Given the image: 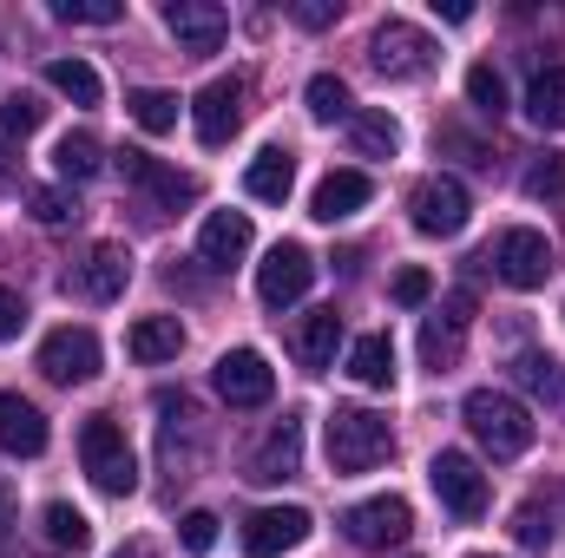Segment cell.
Segmentation results:
<instances>
[{
	"mask_svg": "<svg viewBox=\"0 0 565 558\" xmlns=\"http://www.w3.org/2000/svg\"><path fill=\"white\" fill-rule=\"evenodd\" d=\"M460 415H467L473 440H480L493 460H520V453L533 447V433H540V427H533V415H526L513 395H500V388H473Z\"/></svg>",
	"mask_w": 565,
	"mask_h": 558,
	"instance_id": "obj_1",
	"label": "cell"
},
{
	"mask_svg": "<svg viewBox=\"0 0 565 558\" xmlns=\"http://www.w3.org/2000/svg\"><path fill=\"white\" fill-rule=\"evenodd\" d=\"M79 460H86V473H93L99 493H113V500L139 493V460H132L126 427H119L113 415H93L86 427H79Z\"/></svg>",
	"mask_w": 565,
	"mask_h": 558,
	"instance_id": "obj_2",
	"label": "cell"
},
{
	"mask_svg": "<svg viewBox=\"0 0 565 558\" xmlns=\"http://www.w3.org/2000/svg\"><path fill=\"white\" fill-rule=\"evenodd\" d=\"M388 447H395V433H388L382 415H369V408H335L329 415V466L335 473H369V466L388 460Z\"/></svg>",
	"mask_w": 565,
	"mask_h": 558,
	"instance_id": "obj_3",
	"label": "cell"
},
{
	"mask_svg": "<svg viewBox=\"0 0 565 558\" xmlns=\"http://www.w3.org/2000/svg\"><path fill=\"white\" fill-rule=\"evenodd\" d=\"M408 217H415V230L422 237H460L467 230V217H473V197H467V184L460 178H422L415 191H408Z\"/></svg>",
	"mask_w": 565,
	"mask_h": 558,
	"instance_id": "obj_4",
	"label": "cell"
},
{
	"mask_svg": "<svg viewBox=\"0 0 565 558\" xmlns=\"http://www.w3.org/2000/svg\"><path fill=\"white\" fill-rule=\"evenodd\" d=\"M427 486H434V500H440L460 526H473V519L487 513V473H480L467 453H454V447L427 460Z\"/></svg>",
	"mask_w": 565,
	"mask_h": 558,
	"instance_id": "obj_5",
	"label": "cell"
},
{
	"mask_svg": "<svg viewBox=\"0 0 565 558\" xmlns=\"http://www.w3.org/2000/svg\"><path fill=\"white\" fill-rule=\"evenodd\" d=\"M480 264H493V277L513 282V289H540V282L553 277V244H546L540 230L513 224V230H500V237H493V250H487Z\"/></svg>",
	"mask_w": 565,
	"mask_h": 558,
	"instance_id": "obj_6",
	"label": "cell"
},
{
	"mask_svg": "<svg viewBox=\"0 0 565 558\" xmlns=\"http://www.w3.org/2000/svg\"><path fill=\"white\" fill-rule=\"evenodd\" d=\"M369 60H375L382 79H422L427 66H434V40H427L422 26H408V20H382L369 33Z\"/></svg>",
	"mask_w": 565,
	"mask_h": 558,
	"instance_id": "obj_7",
	"label": "cell"
},
{
	"mask_svg": "<svg viewBox=\"0 0 565 558\" xmlns=\"http://www.w3.org/2000/svg\"><path fill=\"white\" fill-rule=\"evenodd\" d=\"M349 539L362 546V552H388V546H402L408 533H415V506L402 500V493H382V500H362V506H349Z\"/></svg>",
	"mask_w": 565,
	"mask_h": 558,
	"instance_id": "obj_8",
	"label": "cell"
},
{
	"mask_svg": "<svg viewBox=\"0 0 565 558\" xmlns=\"http://www.w3.org/2000/svg\"><path fill=\"white\" fill-rule=\"evenodd\" d=\"M40 375L46 382H60V388H79V382H93L99 375V335L93 329H53L46 342H40Z\"/></svg>",
	"mask_w": 565,
	"mask_h": 558,
	"instance_id": "obj_9",
	"label": "cell"
},
{
	"mask_svg": "<svg viewBox=\"0 0 565 558\" xmlns=\"http://www.w3.org/2000/svg\"><path fill=\"white\" fill-rule=\"evenodd\" d=\"M244 99H250V86L237 79V73H224V79H211L198 99H191V126H198V139L211 144H231V132L244 126Z\"/></svg>",
	"mask_w": 565,
	"mask_h": 558,
	"instance_id": "obj_10",
	"label": "cell"
},
{
	"mask_svg": "<svg viewBox=\"0 0 565 558\" xmlns=\"http://www.w3.org/2000/svg\"><path fill=\"white\" fill-rule=\"evenodd\" d=\"M296 473H302V420L282 415V420H270V433L250 447L244 480H257V486H282V480H296Z\"/></svg>",
	"mask_w": 565,
	"mask_h": 558,
	"instance_id": "obj_11",
	"label": "cell"
},
{
	"mask_svg": "<svg viewBox=\"0 0 565 558\" xmlns=\"http://www.w3.org/2000/svg\"><path fill=\"white\" fill-rule=\"evenodd\" d=\"M211 382H217V395H224L231 408H264V401L277 395V375H270V362H264L257 348H224Z\"/></svg>",
	"mask_w": 565,
	"mask_h": 558,
	"instance_id": "obj_12",
	"label": "cell"
},
{
	"mask_svg": "<svg viewBox=\"0 0 565 558\" xmlns=\"http://www.w3.org/2000/svg\"><path fill=\"white\" fill-rule=\"evenodd\" d=\"M467 322H473V296H467V289L447 296V302L422 322V362L434 368V375H447V368L460 362V348H467Z\"/></svg>",
	"mask_w": 565,
	"mask_h": 558,
	"instance_id": "obj_13",
	"label": "cell"
},
{
	"mask_svg": "<svg viewBox=\"0 0 565 558\" xmlns=\"http://www.w3.org/2000/svg\"><path fill=\"white\" fill-rule=\"evenodd\" d=\"M164 26H171L178 53H217L231 33V13L217 0H164Z\"/></svg>",
	"mask_w": 565,
	"mask_h": 558,
	"instance_id": "obj_14",
	"label": "cell"
},
{
	"mask_svg": "<svg viewBox=\"0 0 565 558\" xmlns=\"http://www.w3.org/2000/svg\"><path fill=\"white\" fill-rule=\"evenodd\" d=\"M119 171H126V184H139L158 211H184V204H198V178L158 164L151 151H132V144H126V151H119Z\"/></svg>",
	"mask_w": 565,
	"mask_h": 558,
	"instance_id": "obj_15",
	"label": "cell"
},
{
	"mask_svg": "<svg viewBox=\"0 0 565 558\" xmlns=\"http://www.w3.org/2000/svg\"><path fill=\"white\" fill-rule=\"evenodd\" d=\"M309 282H316V257H309L302 244H277V250L264 257V270H257V296H264L270 309H289V302L309 296Z\"/></svg>",
	"mask_w": 565,
	"mask_h": 558,
	"instance_id": "obj_16",
	"label": "cell"
},
{
	"mask_svg": "<svg viewBox=\"0 0 565 558\" xmlns=\"http://www.w3.org/2000/svg\"><path fill=\"white\" fill-rule=\"evenodd\" d=\"M302 539H309V513L302 506H264V513L244 519V552L250 558H282Z\"/></svg>",
	"mask_w": 565,
	"mask_h": 558,
	"instance_id": "obj_17",
	"label": "cell"
},
{
	"mask_svg": "<svg viewBox=\"0 0 565 558\" xmlns=\"http://www.w3.org/2000/svg\"><path fill=\"white\" fill-rule=\"evenodd\" d=\"M126 282H132V250L126 244H93L86 264H73V289L86 302H119Z\"/></svg>",
	"mask_w": 565,
	"mask_h": 558,
	"instance_id": "obj_18",
	"label": "cell"
},
{
	"mask_svg": "<svg viewBox=\"0 0 565 558\" xmlns=\"http://www.w3.org/2000/svg\"><path fill=\"white\" fill-rule=\"evenodd\" d=\"M244 250H250V217L244 211H211L204 230H198V264L231 270V264H244Z\"/></svg>",
	"mask_w": 565,
	"mask_h": 558,
	"instance_id": "obj_19",
	"label": "cell"
},
{
	"mask_svg": "<svg viewBox=\"0 0 565 558\" xmlns=\"http://www.w3.org/2000/svg\"><path fill=\"white\" fill-rule=\"evenodd\" d=\"M0 453H20V460H33V453H46V415L26 401V395H0Z\"/></svg>",
	"mask_w": 565,
	"mask_h": 558,
	"instance_id": "obj_20",
	"label": "cell"
},
{
	"mask_svg": "<svg viewBox=\"0 0 565 558\" xmlns=\"http://www.w3.org/2000/svg\"><path fill=\"white\" fill-rule=\"evenodd\" d=\"M369 197H375V184H369L362 171H329V178L316 184V197H309V217H316V224H342V217H355Z\"/></svg>",
	"mask_w": 565,
	"mask_h": 558,
	"instance_id": "obj_21",
	"label": "cell"
},
{
	"mask_svg": "<svg viewBox=\"0 0 565 558\" xmlns=\"http://www.w3.org/2000/svg\"><path fill=\"white\" fill-rule=\"evenodd\" d=\"M178 348H184V322L178 315H145V322H132V335H126V355L145 362V368L178 362Z\"/></svg>",
	"mask_w": 565,
	"mask_h": 558,
	"instance_id": "obj_22",
	"label": "cell"
},
{
	"mask_svg": "<svg viewBox=\"0 0 565 558\" xmlns=\"http://www.w3.org/2000/svg\"><path fill=\"white\" fill-rule=\"evenodd\" d=\"M335 342H342V315H335V309H309L302 329H296V362H302L309 375H322V368L335 362Z\"/></svg>",
	"mask_w": 565,
	"mask_h": 558,
	"instance_id": "obj_23",
	"label": "cell"
},
{
	"mask_svg": "<svg viewBox=\"0 0 565 558\" xmlns=\"http://www.w3.org/2000/svg\"><path fill=\"white\" fill-rule=\"evenodd\" d=\"M289 184H296V158H289L282 144H264V151L250 158V171H244V191H250L257 204H282Z\"/></svg>",
	"mask_w": 565,
	"mask_h": 558,
	"instance_id": "obj_24",
	"label": "cell"
},
{
	"mask_svg": "<svg viewBox=\"0 0 565 558\" xmlns=\"http://www.w3.org/2000/svg\"><path fill=\"white\" fill-rule=\"evenodd\" d=\"M526 119H533L540 132H565V66L533 73V86H526Z\"/></svg>",
	"mask_w": 565,
	"mask_h": 558,
	"instance_id": "obj_25",
	"label": "cell"
},
{
	"mask_svg": "<svg viewBox=\"0 0 565 558\" xmlns=\"http://www.w3.org/2000/svg\"><path fill=\"white\" fill-rule=\"evenodd\" d=\"M349 375H355L362 388H388V382H395V342H388V335H362V342L349 348Z\"/></svg>",
	"mask_w": 565,
	"mask_h": 558,
	"instance_id": "obj_26",
	"label": "cell"
},
{
	"mask_svg": "<svg viewBox=\"0 0 565 558\" xmlns=\"http://www.w3.org/2000/svg\"><path fill=\"white\" fill-rule=\"evenodd\" d=\"M99 164H106V151H99V139H93V132H66V139L53 144V171H60L66 184H86Z\"/></svg>",
	"mask_w": 565,
	"mask_h": 558,
	"instance_id": "obj_27",
	"label": "cell"
},
{
	"mask_svg": "<svg viewBox=\"0 0 565 558\" xmlns=\"http://www.w3.org/2000/svg\"><path fill=\"white\" fill-rule=\"evenodd\" d=\"M46 86H53V93H66L73 106H99V93H106V86H99V73H93L86 60H46Z\"/></svg>",
	"mask_w": 565,
	"mask_h": 558,
	"instance_id": "obj_28",
	"label": "cell"
},
{
	"mask_svg": "<svg viewBox=\"0 0 565 558\" xmlns=\"http://www.w3.org/2000/svg\"><path fill=\"white\" fill-rule=\"evenodd\" d=\"M349 144H355L362 158H395L402 126H395L388 112H355V119H349Z\"/></svg>",
	"mask_w": 565,
	"mask_h": 558,
	"instance_id": "obj_29",
	"label": "cell"
},
{
	"mask_svg": "<svg viewBox=\"0 0 565 558\" xmlns=\"http://www.w3.org/2000/svg\"><path fill=\"white\" fill-rule=\"evenodd\" d=\"M526 197L546 211H565V151H540L526 164Z\"/></svg>",
	"mask_w": 565,
	"mask_h": 558,
	"instance_id": "obj_30",
	"label": "cell"
},
{
	"mask_svg": "<svg viewBox=\"0 0 565 558\" xmlns=\"http://www.w3.org/2000/svg\"><path fill=\"white\" fill-rule=\"evenodd\" d=\"M302 99H309V119H316V126H335V119H355V99H349V86H342L335 73H316Z\"/></svg>",
	"mask_w": 565,
	"mask_h": 558,
	"instance_id": "obj_31",
	"label": "cell"
},
{
	"mask_svg": "<svg viewBox=\"0 0 565 558\" xmlns=\"http://www.w3.org/2000/svg\"><path fill=\"white\" fill-rule=\"evenodd\" d=\"M40 526H46V539H53L60 552H86V546H93V526H86V513H79V506H66V500H53V506L40 513Z\"/></svg>",
	"mask_w": 565,
	"mask_h": 558,
	"instance_id": "obj_32",
	"label": "cell"
},
{
	"mask_svg": "<svg viewBox=\"0 0 565 558\" xmlns=\"http://www.w3.org/2000/svg\"><path fill=\"white\" fill-rule=\"evenodd\" d=\"M513 375H520V388H533L540 401L565 408V362H553V355H520Z\"/></svg>",
	"mask_w": 565,
	"mask_h": 558,
	"instance_id": "obj_33",
	"label": "cell"
},
{
	"mask_svg": "<svg viewBox=\"0 0 565 558\" xmlns=\"http://www.w3.org/2000/svg\"><path fill=\"white\" fill-rule=\"evenodd\" d=\"M126 112L139 119L145 132H171V126H178V99H171V93H158V86H139V93L126 99Z\"/></svg>",
	"mask_w": 565,
	"mask_h": 558,
	"instance_id": "obj_34",
	"label": "cell"
},
{
	"mask_svg": "<svg viewBox=\"0 0 565 558\" xmlns=\"http://www.w3.org/2000/svg\"><path fill=\"white\" fill-rule=\"evenodd\" d=\"M467 99H473L480 119H500V112H507V79H500L493 66H473V73H467Z\"/></svg>",
	"mask_w": 565,
	"mask_h": 558,
	"instance_id": "obj_35",
	"label": "cell"
},
{
	"mask_svg": "<svg viewBox=\"0 0 565 558\" xmlns=\"http://www.w3.org/2000/svg\"><path fill=\"white\" fill-rule=\"evenodd\" d=\"M126 7L119 0H53V20H66V26H113Z\"/></svg>",
	"mask_w": 565,
	"mask_h": 558,
	"instance_id": "obj_36",
	"label": "cell"
},
{
	"mask_svg": "<svg viewBox=\"0 0 565 558\" xmlns=\"http://www.w3.org/2000/svg\"><path fill=\"white\" fill-rule=\"evenodd\" d=\"M40 119H46V106H40L33 93H13V99L0 106V132H7V139H26V132H40Z\"/></svg>",
	"mask_w": 565,
	"mask_h": 558,
	"instance_id": "obj_37",
	"label": "cell"
},
{
	"mask_svg": "<svg viewBox=\"0 0 565 558\" xmlns=\"http://www.w3.org/2000/svg\"><path fill=\"white\" fill-rule=\"evenodd\" d=\"M26 204H33V217H40V224H66V217H79V197H73V191H60V184H53V191H33Z\"/></svg>",
	"mask_w": 565,
	"mask_h": 558,
	"instance_id": "obj_38",
	"label": "cell"
},
{
	"mask_svg": "<svg viewBox=\"0 0 565 558\" xmlns=\"http://www.w3.org/2000/svg\"><path fill=\"white\" fill-rule=\"evenodd\" d=\"M178 546L184 552H211L217 546V513H184L178 519Z\"/></svg>",
	"mask_w": 565,
	"mask_h": 558,
	"instance_id": "obj_39",
	"label": "cell"
},
{
	"mask_svg": "<svg viewBox=\"0 0 565 558\" xmlns=\"http://www.w3.org/2000/svg\"><path fill=\"white\" fill-rule=\"evenodd\" d=\"M427 296H434V277H427V270H402V277H395V302H402V309H422Z\"/></svg>",
	"mask_w": 565,
	"mask_h": 558,
	"instance_id": "obj_40",
	"label": "cell"
},
{
	"mask_svg": "<svg viewBox=\"0 0 565 558\" xmlns=\"http://www.w3.org/2000/svg\"><path fill=\"white\" fill-rule=\"evenodd\" d=\"M20 329H26V302H20V289L0 282V342H13Z\"/></svg>",
	"mask_w": 565,
	"mask_h": 558,
	"instance_id": "obj_41",
	"label": "cell"
},
{
	"mask_svg": "<svg viewBox=\"0 0 565 558\" xmlns=\"http://www.w3.org/2000/svg\"><path fill=\"white\" fill-rule=\"evenodd\" d=\"M335 13H342L335 0H289V20H296V26H329Z\"/></svg>",
	"mask_w": 565,
	"mask_h": 558,
	"instance_id": "obj_42",
	"label": "cell"
},
{
	"mask_svg": "<svg viewBox=\"0 0 565 558\" xmlns=\"http://www.w3.org/2000/svg\"><path fill=\"white\" fill-rule=\"evenodd\" d=\"M513 539H520V546H546V539H553V526L540 519V506H526V513H520V526H513Z\"/></svg>",
	"mask_w": 565,
	"mask_h": 558,
	"instance_id": "obj_43",
	"label": "cell"
},
{
	"mask_svg": "<svg viewBox=\"0 0 565 558\" xmlns=\"http://www.w3.org/2000/svg\"><path fill=\"white\" fill-rule=\"evenodd\" d=\"M434 13H440V20H454V26H460V20H473V7H467V0H434Z\"/></svg>",
	"mask_w": 565,
	"mask_h": 558,
	"instance_id": "obj_44",
	"label": "cell"
},
{
	"mask_svg": "<svg viewBox=\"0 0 565 558\" xmlns=\"http://www.w3.org/2000/svg\"><path fill=\"white\" fill-rule=\"evenodd\" d=\"M7 526H13V486L0 480V533H7Z\"/></svg>",
	"mask_w": 565,
	"mask_h": 558,
	"instance_id": "obj_45",
	"label": "cell"
},
{
	"mask_svg": "<svg viewBox=\"0 0 565 558\" xmlns=\"http://www.w3.org/2000/svg\"><path fill=\"white\" fill-rule=\"evenodd\" d=\"M7 178H13V151L0 144V184H7Z\"/></svg>",
	"mask_w": 565,
	"mask_h": 558,
	"instance_id": "obj_46",
	"label": "cell"
},
{
	"mask_svg": "<svg viewBox=\"0 0 565 558\" xmlns=\"http://www.w3.org/2000/svg\"><path fill=\"white\" fill-rule=\"evenodd\" d=\"M119 558H151V546H126V552H119Z\"/></svg>",
	"mask_w": 565,
	"mask_h": 558,
	"instance_id": "obj_47",
	"label": "cell"
}]
</instances>
